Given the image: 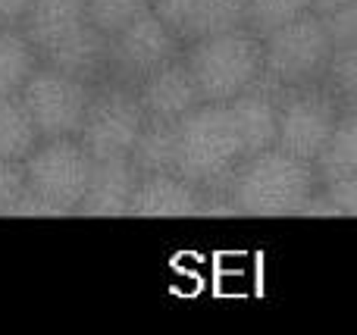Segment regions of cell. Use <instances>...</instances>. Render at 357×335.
Segmentation results:
<instances>
[{
    "mask_svg": "<svg viewBox=\"0 0 357 335\" xmlns=\"http://www.w3.org/2000/svg\"><path fill=\"white\" fill-rule=\"evenodd\" d=\"M317 163L291 157L279 148L248 154L220 188L207 194V213L241 217H310L320 194Z\"/></svg>",
    "mask_w": 357,
    "mask_h": 335,
    "instance_id": "obj_1",
    "label": "cell"
},
{
    "mask_svg": "<svg viewBox=\"0 0 357 335\" xmlns=\"http://www.w3.org/2000/svg\"><path fill=\"white\" fill-rule=\"evenodd\" d=\"M248 157L229 104H197L176 123V173L204 192L220 188Z\"/></svg>",
    "mask_w": 357,
    "mask_h": 335,
    "instance_id": "obj_2",
    "label": "cell"
},
{
    "mask_svg": "<svg viewBox=\"0 0 357 335\" xmlns=\"http://www.w3.org/2000/svg\"><path fill=\"white\" fill-rule=\"evenodd\" d=\"M25 198L19 217H73L88 192L94 157L75 135L41 138L22 160Z\"/></svg>",
    "mask_w": 357,
    "mask_h": 335,
    "instance_id": "obj_3",
    "label": "cell"
},
{
    "mask_svg": "<svg viewBox=\"0 0 357 335\" xmlns=\"http://www.w3.org/2000/svg\"><path fill=\"white\" fill-rule=\"evenodd\" d=\"M182 56L201 88V98L210 104H229L260 85L264 75V38L248 25L197 38L185 44Z\"/></svg>",
    "mask_w": 357,
    "mask_h": 335,
    "instance_id": "obj_4",
    "label": "cell"
},
{
    "mask_svg": "<svg viewBox=\"0 0 357 335\" xmlns=\"http://www.w3.org/2000/svg\"><path fill=\"white\" fill-rule=\"evenodd\" d=\"M335 54V44L320 13H304L295 22L264 38V75L260 85L282 94L289 88L320 85Z\"/></svg>",
    "mask_w": 357,
    "mask_h": 335,
    "instance_id": "obj_5",
    "label": "cell"
},
{
    "mask_svg": "<svg viewBox=\"0 0 357 335\" xmlns=\"http://www.w3.org/2000/svg\"><path fill=\"white\" fill-rule=\"evenodd\" d=\"M144 123H148V116H144V107L138 100L135 85L107 79L94 88L85 123H82V132L75 138L85 144V150L94 160L129 157Z\"/></svg>",
    "mask_w": 357,
    "mask_h": 335,
    "instance_id": "obj_6",
    "label": "cell"
},
{
    "mask_svg": "<svg viewBox=\"0 0 357 335\" xmlns=\"http://www.w3.org/2000/svg\"><path fill=\"white\" fill-rule=\"evenodd\" d=\"M94 88L98 85L79 79V75H69L50 63H38L19 98L35 119L41 138H63L82 132Z\"/></svg>",
    "mask_w": 357,
    "mask_h": 335,
    "instance_id": "obj_7",
    "label": "cell"
},
{
    "mask_svg": "<svg viewBox=\"0 0 357 335\" xmlns=\"http://www.w3.org/2000/svg\"><path fill=\"white\" fill-rule=\"evenodd\" d=\"M342 104L323 85H301L279 94V125L276 148L291 157L317 163L323 154L335 123H339Z\"/></svg>",
    "mask_w": 357,
    "mask_h": 335,
    "instance_id": "obj_8",
    "label": "cell"
},
{
    "mask_svg": "<svg viewBox=\"0 0 357 335\" xmlns=\"http://www.w3.org/2000/svg\"><path fill=\"white\" fill-rule=\"evenodd\" d=\"M107 41H110V79L126 85H138L144 75L178 60L185 50V44L154 10L142 13L135 22H129Z\"/></svg>",
    "mask_w": 357,
    "mask_h": 335,
    "instance_id": "obj_9",
    "label": "cell"
},
{
    "mask_svg": "<svg viewBox=\"0 0 357 335\" xmlns=\"http://www.w3.org/2000/svg\"><path fill=\"white\" fill-rule=\"evenodd\" d=\"M248 0H151V10L182 44L245 25Z\"/></svg>",
    "mask_w": 357,
    "mask_h": 335,
    "instance_id": "obj_10",
    "label": "cell"
},
{
    "mask_svg": "<svg viewBox=\"0 0 357 335\" xmlns=\"http://www.w3.org/2000/svg\"><path fill=\"white\" fill-rule=\"evenodd\" d=\"M135 91L144 107V116L160 119V123H178L197 104H204L201 88H197L185 56H178V60L154 69L151 75H144L135 85Z\"/></svg>",
    "mask_w": 357,
    "mask_h": 335,
    "instance_id": "obj_11",
    "label": "cell"
},
{
    "mask_svg": "<svg viewBox=\"0 0 357 335\" xmlns=\"http://www.w3.org/2000/svg\"><path fill=\"white\" fill-rule=\"evenodd\" d=\"M207 194L178 173H148L138 179L129 217H201Z\"/></svg>",
    "mask_w": 357,
    "mask_h": 335,
    "instance_id": "obj_12",
    "label": "cell"
},
{
    "mask_svg": "<svg viewBox=\"0 0 357 335\" xmlns=\"http://www.w3.org/2000/svg\"><path fill=\"white\" fill-rule=\"evenodd\" d=\"M138 179H142V173L129 157L94 160L91 182H88V192L75 217H129Z\"/></svg>",
    "mask_w": 357,
    "mask_h": 335,
    "instance_id": "obj_13",
    "label": "cell"
},
{
    "mask_svg": "<svg viewBox=\"0 0 357 335\" xmlns=\"http://www.w3.org/2000/svg\"><path fill=\"white\" fill-rule=\"evenodd\" d=\"M88 25L85 0H35L19 29L44 60Z\"/></svg>",
    "mask_w": 357,
    "mask_h": 335,
    "instance_id": "obj_14",
    "label": "cell"
},
{
    "mask_svg": "<svg viewBox=\"0 0 357 335\" xmlns=\"http://www.w3.org/2000/svg\"><path fill=\"white\" fill-rule=\"evenodd\" d=\"M238 132L245 138L248 154L276 148V125H279V94L264 85H254L251 91L229 100Z\"/></svg>",
    "mask_w": 357,
    "mask_h": 335,
    "instance_id": "obj_15",
    "label": "cell"
},
{
    "mask_svg": "<svg viewBox=\"0 0 357 335\" xmlns=\"http://www.w3.org/2000/svg\"><path fill=\"white\" fill-rule=\"evenodd\" d=\"M38 144H41V132L31 113L25 110L22 98L19 94L0 98V160L22 163Z\"/></svg>",
    "mask_w": 357,
    "mask_h": 335,
    "instance_id": "obj_16",
    "label": "cell"
},
{
    "mask_svg": "<svg viewBox=\"0 0 357 335\" xmlns=\"http://www.w3.org/2000/svg\"><path fill=\"white\" fill-rule=\"evenodd\" d=\"M317 173L323 182L357 173V104L342 107L339 123H335L323 154L317 157Z\"/></svg>",
    "mask_w": 357,
    "mask_h": 335,
    "instance_id": "obj_17",
    "label": "cell"
},
{
    "mask_svg": "<svg viewBox=\"0 0 357 335\" xmlns=\"http://www.w3.org/2000/svg\"><path fill=\"white\" fill-rule=\"evenodd\" d=\"M129 160L142 176L148 173H176V123L148 119L142 135L135 138Z\"/></svg>",
    "mask_w": 357,
    "mask_h": 335,
    "instance_id": "obj_18",
    "label": "cell"
},
{
    "mask_svg": "<svg viewBox=\"0 0 357 335\" xmlns=\"http://www.w3.org/2000/svg\"><path fill=\"white\" fill-rule=\"evenodd\" d=\"M38 63L41 56L22 35V29H0V98L22 91Z\"/></svg>",
    "mask_w": 357,
    "mask_h": 335,
    "instance_id": "obj_19",
    "label": "cell"
},
{
    "mask_svg": "<svg viewBox=\"0 0 357 335\" xmlns=\"http://www.w3.org/2000/svg\"><path fill=\"white\" fill-rule=\"evenodd\" d=\"M310 13V0H248L245 6V25L254 35L266 38L270 31L295 22L298 16Z\"/></svg>",
    "mask_w": 357,
    "mask_h": 335,
    "instance_id": "obj_20",
    "label": "cell"
},
{
    "mask_svg": "<svg viewBox=\"0 0 357 335\" xmlns=\"http://www.w3.org/2000/svg\"><path fill=\"white\" fill-rule=\"evenodd\" d=\"M88 22L107 38L123 31L129 22H135L142 13L151 10V0H85Z\"/></svg>",
    "mask_w": 357,
    "mask_h": 335,
    "instance_id": "obj_21",
    "label": "cell"
},
{
    "mask_svg": "<svg viewBox=\"0 0 357 335\" xmlns=\"http://www.w3.org/2000/svg\"><path fill=\"white\" fill-rule=\"evenodd\" d=\"M323 85L329 88V94H333L342 107L357 104V44L335 47L326 75H323Z\"/></svg>",
    "mask_w": 357,
    "mask_h": 335,
    "instance_id": "obj_22",
    "label": "cell"
},
{
    "mask_svg": "<svg viewBox=\"0 0 357 335\" xmlns=\"http://www.w3.org/2000/svg\"><path fill=\"white\" fill-rule=\"evenodd\" d=\"M310 217H357V173L323 182Z\"/></svg>",
    "mask_w": 357,
    "mask_h": 335,
    "instance_id": "obj_23",
    "label": "cell"
},
{
    "mask_svg": "<svg viewBox=\"0 0 357 335\" xmlns=\"http://www.w3.org/2000/svg\"><path fill=\"white\" fill-rule=\"evenodd\" d=\"M25 198V169L22 163L0 160V217H19Z\"/></svg>",
    "mask_w": 357,
    "mask_h": 335,
    "instance_id": "obj_24",
    "label": "cell"
},
{
    "mask_svg": "<svg viewBox=\"0 0 357 335\" xmlns=\"http://www.w3.org/2000/svg\"><path fill=\"white\" fill-rule=\"evenodd\" d=\"M329 29V38H333L335 47H348V44H357V0L339 6V10L326 13L323 16Z\"/></svg>",
    "mask_w": 357,
    "mask_h": 335,
    "instance_id": "obj_25",
    "label": "cell"
},
{
    "mask_svg": "<svg viewBox=\"0 0 357 335\" xmlns=\"http://www.w3.org/2000/svg\"><path fill=\"white\" fill-rule=\"evenodd\" d=\"M35 0H0V29H19Z\"/></svg>",
    "mask_w": 357,
    "mask_h": 335,
    "instance_id": "obj_26",
    "label": "cell"
},
{
    "mask_svg": "<svg viewBox=\"0 0 357 335\" xmlns=\"http://www.w3.org/2000/svg\"><path fill=\"white\" fill-rule=\"evenodd\" d=\"M345 3H351V0H310V10L320 13V16H326V13L339 10V6H345Z\"/></svg>",
    "mask_w": 357,
    "mask_h": 335,
    "instance_id": "obj_27",
    "label": "cell"
}]
</instances>
